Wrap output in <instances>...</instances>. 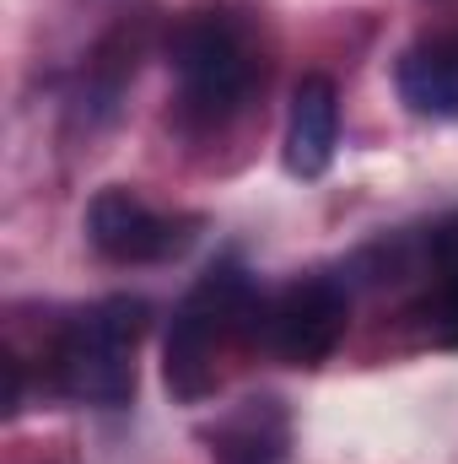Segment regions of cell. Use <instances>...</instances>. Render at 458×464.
Instances as JSON below:
<instances>
[{
    "label": "cell",
    "mask_w": 458,
    "mask_h": 464,
    "mask_svg": "<svg viewBox=\"0 0 458 464\" xmlns=\"http://www.w3.org/2000/svg\"><path fill=\"white\" fill-rule=\"evenodd\" d=\"M259 303H253V286L237 265H216L200 276V286L178 303L173 314V330H167V351H162V383L173 400L195 405L216 389V356L243 324H259L253 319Z\"/></svg>",
    "instance_id": "obj_1"
},
{
    "label": "cell",
    "mask_w": 458,
    "mask_h": 464,
    "mask_svg": "<svg viewBox=\"0 0 458 464\" xmlns=\"http://www.w3.org/2000/svg\"><path fill=\"white\" fill-rule=\"evenodd\" d=\"M146 335V303L109 297L81 314L54 346V383L81 405H124L135 394V341Z\"/></svg>",
    "instance_id": "obj_2"
},
{
    "label": "cell",
    "mask_w": 458,
    "mask_h": 464,
    "mask_svg": "<svg viewBox=\"0 0 458 464\" xmlns=\"http://www.w3.org/2000/svg\"><path fill=\"white\" fill-rule=\"evenodd\" d=\"M173 76H178V103L195 124H222L243 109V98L259 82V60L248 38L227 16H189L173 33Z\"/></svg>",
    "instance_id": "obj_3"
},
{
    "label": "cell",
    "mask_w": 458,
    "mask_h": 464,
    "mask_svg": "<svg viewBox=\"0 0 458 464\" xmlns=\"http://www.w3.org/2000/svg\"><path fill=\"white\" fill-rule=\"evenodd\" d=\"M259 319H264V346L275 351L281 362H291V367H319V362H329L335 346L345 341L350 297H345L340 281L308 276V281H291L270 308H259ZM253 330H259V324H253Z\"/></svg>",
    "instance_id": "obj_4"
},
{
    "label": "cell",
    "mask_w": 458,
    "mask_h": 464,
    "mask_svg": "<svg viewBox=\"0 0 458 464\" xmlns=\"http://www.w3.org/2000/svg\"><path fill=\"white\" fill-rule=\"evenodd\" d=\"M87 237L114 265H157V259H173L189 243V232L178 227V222L157 217L129 189H98L92 195V206H87Z\"/></svg>",
    "instance_id": "obj_5"
},
{
    "label": "cell",
    "mask_w": 458,
    "mask_h": 464,
    "mask_svg": "<svg viewBox=\"0 0 458 464\" xmlns=\"http://www.w3.org/2000/svg\"><path fill=\"white\" fill-rule=\"evenodd\" d=\"M340 140V98L329 76H302L291 92V124H286V168L297 179H324Z\"/></svg>",
    "instance_id": "obj_6"
},
{
    "label": "cell",
    "mask_w": 458,
    "mask_h": 464,
    "mask_svg": "<svg viewBox=\"0 0 458 464\" xmlns=\"http://www.w3.org/2000/svg\"><path fill=\"white\" fill-rule=\"evenodd\" d=\"M286 449H291V416L270 394L243 400L211 432V459L216 464H286Z\"/></svg>",
    "instance_id": "obj_7"
},
{
    "label": "cell",
    "mask_w": 458,
    "mask_h": 464,
    "mask_svg": "<svg viewBox=\"0 0 458 464\" xmlns=\"http://www.w3.org/2000/svg\"><path fill=\"white\" fill-rule=\"evenodd\" d=\"M399 98L426 119H458V33L421 38L399 54L394 71Z\"/></svg>",
    "instance_id": "obj_8"
},
{
    "label": "cell",
    "mask_w": 458,
    "mask_h": 464,
    "mask_svg": "<svg viewBox=\"0 0 458 464\" xmlns=\"http://www.w3.org/2000/svg\"><path fill=\"white\" fill-rule=\"evenodd\" d=\"M426 335H432V346L458 351V270H443V286L426 303Z\"/></svg>",
    "instance_id": "obj_9"
},
{
    "label": "cell",
    "mask_w": 458,
    "mask_h": 464,
    "mask_svg": "<svg viewBox=\"0 0 458 464\" xmlns=\"http://www.w3.org/2000/svg\"><path fill=\"white\" fill-rule=\"evenodd\" d=\"M432 259H437L443 270H458V217H448V222L432 227Z\"/></svg>",
    "instance_id": "obj_10"
}]
</instances>
